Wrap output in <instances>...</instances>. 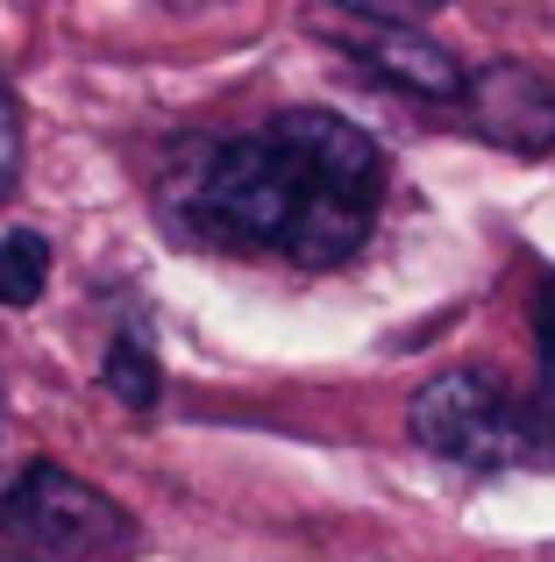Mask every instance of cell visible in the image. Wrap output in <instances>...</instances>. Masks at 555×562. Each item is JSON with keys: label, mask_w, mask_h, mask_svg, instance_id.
<instances>
[{"label": "cell", "mask_w": 555, "mask_h": 562, "mask_svg": "<svg viewBox=\"0 0 555 562\" xmlns=\"http://www.w3.org/2000/svg\"><path fill=\"white\" fill-rule=\"evenodd\" d=\"M320 29H335V36L349 43V57H356L363 71H377L385 86L420 93V100H456V108H463L471 71H463L442 43L420 36L414 22H399V14H371V8H349V14H320Z\"/></svg>", "instance_id": "4"}, {"label": "cell", "mask_w": 555, "mask_h": 562, "mask_svg": "<svg viewBox=\"0 0 555 562\" xmlns=\"http://www.w3.org/2000/svg\"><path fill=\"white\" fill-rule=\"evenodd\" d=\"M0 535L22 541V555H43V562H122L143 549L136 520L100 484L71 477L57 463L14 470V484L0 492Z\"/></svg>", "instance_id": "3"}, {"label": "cell", "mask_w": 555, "mask_h": 562, "mask_svg": "<svg viewBox=\"0 0 555 562\" xmlns=\"http://www.w3.org/2000/svg\"><path fill=\"white\" fill-rule=\"evenodd\" d=\"M385 206V150L328 108H285L228 143H185L165 171V214L179 235L299 271L349 263Z\"/></svg>", "instance_id": "1"}, {"label": "cell", "mask_w": 555, "mask_h": 562, "mask_svg": "<svg viewBox=\"0 0 555 562\" xmlns=\"http://www.w3.org/2000/svg\"><path fill=\"white\" fill-rule=\"evenodd\" d=\"M534 427H542V456L555 470V271L542 285V392H534Z\"/></svg>", "instance_id": "8"}, {"label": "cell", "mask_w": 555, "mask_h": 562, "mask_svg": "<svg viewBox=\"0 0 555 562\" xmlns=\"http://www.w3.org/2000/svg\"><path fill=\"white\" fill-rule=\"evenodd\" d=\"M0 562H43V555H22V549H14V555H0Z\"/></svg>", "instance_id": "10"}, {"label": "cell", "mask_w": 555, "mask_h": 562, "mask_svg": "<svg viewBox=\"0 0 555 562\" xmlns=\"http://www.w3.org/2000/svg\"><path fill=\"white\" fill-rule=\"evenodd\" d=\"M463 114L485 143L513 157H548L555 150V86L520 57H491L463 86Z\"/></svg>", "instance_id": "5"}, {"label": "cell", "mask_w": 555, "mask_h": 562, "mask_svg": "<svg viewBox=\"0 0 555 562\" xmlns=\"http://www.w3.org/2000/svg\"><path fill=\"white\" fill-rule=\"evenodd\" d=\"M14 171V114H8V100H0V179Z\"/></svg>", "instance_id": "9"}, {"label": "cell", "mask_w": 555, "mask_h": 562, "mask_svg": "<svg viewBox=\"0 0 555 562\" xmlns=\"http://www.w3.org/2000/svg\"><path fill=\"white\" fill-rule=\"evenodd\" d=\"M406 427H414V441L428 456H442L456 470H548L534 406H520L485 371L428 378L414 392V406H406Z\"/></svg>", "instance_id": "2"}, {"label": "cell", "mask_w": 555, "mask_h": 562, "mask_svg": "<svg viewBox=\"0 0 555 562\" xmlns=\"http://www.w3.org/2000/svg\"><path fill=\"white\" fill-rule=\"evenodd\" d=\"M100 378H107V392L122 398V406H136V413H150L157 392H165L150 342H136V335H114V349H107V363H100Z\"/></svg>", "instance_id": "7"}, {"label": "cell", "mask_w": 555, "mask_h": 562, "mask_svg": "<svg viewBox=\"0 0 555 562\" xmlns=\"http://www.w3.org/2000/svg\"><path fill=\"white\" fill-rule=\"evenodd\" d=\"M50 285V243L36 228L0 235V306H36Z\"/></svg>", "instance_id": "6"}]
</instances>
